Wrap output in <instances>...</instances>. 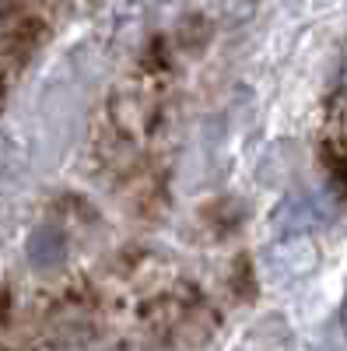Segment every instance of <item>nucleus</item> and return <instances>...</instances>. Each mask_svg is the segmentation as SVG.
I'll list each match as a JSON object with an SVG mask.
<instances>
[{"mask_svg": "<svg viewBox=\"0 0 347 351\" xmlns=\"http://www.w3.org/2000/svg\"><path fill=\"white\" fill-rule=\"evenodd\" d=\"M64 253V239L56 236L53 228H39L32 243H28V256H32V263H39V267H49L53 260H60Z\"/></svg>", "mask_w": 347, "mask_h": 351, "instance_id": "1", "label": "nucleus"}, {"mask_svg": "<svg viewBox=\"0 0 347 351\" xmlns=\"http://www.w3.org/2000/svg\"><path fill=\"white\" fill-rule=\"evenodd\" d=\"M337 176H340V180H344V186H347V155L337 162Z\"/></svg>", "mask_w": 347, "mask_h": 351, "instance_id": "2", "label": "nucleus"}, {"mask_svg": "<svg viewBox=\"0 0 347 351\" xmlns=\"http://www.w3.org/2000/svg\"><path fill=\"white\" fill-rule=\"evenodd\" d=\"M344 324H347V313H344Z\"/></svg>", "mask_w": 347, "mask_h": 351, "instance_id": "3", "label": "nucleus"}]
</instances>
